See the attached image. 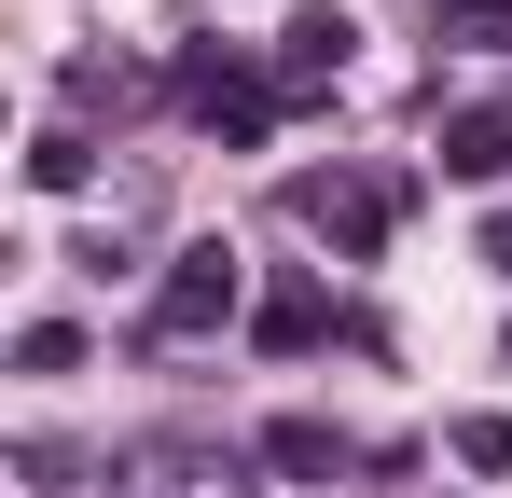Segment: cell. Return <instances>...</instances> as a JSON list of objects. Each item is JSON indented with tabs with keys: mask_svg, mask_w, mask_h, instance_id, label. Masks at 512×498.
<instances>
[{
	"mask_svg": "<svg viewBox=\"0 0 512 498\" xmlns=\"http://www.w3.org/2000/svg\"><path fill=\"white\" fill-rule=\"evenodd\" d=\"M277 208H291L305 236H333V263H374V249H388V222L416 208V180H346V166H305Z\"/></svg>",
	"mask_w": 512,
	"mask_h": 498,
	"instance_id": "obj_1",
	"label": "cell"
},
{
	"mask_svg": "<svg viewBox=\"0 0 512 498\" xmlns=\"http://www.w3.org/2000/svg\"><path fill=\"white\" fill-rule=\"evenodd\" d=\"M180 111H194L208 139H263L291 97H277V70H250L236 42H194V56H180Z\"/></svg>",
	"mask_w": 512,
	"mask_h": 498,
	"instance_id": "obj_2",
	"label": "cell"
},
{
	"mask_svg": "<svg viewBox=\"0 0 512 498\" xmlns=\"http://www.w3.org/2000/svg\"><path fill=\"white\" fill-rule=\"evenodd\" d=\"M236 291H250V263H236L222 236H194L167 277H153V319H139V332H153V346H194V332H222V319H236Z\"/></svg>",
	"mask_w": 512,
	"mask_h": 498,
	"instance_id": "obj_3",
	"label": "cell"
},
{
	"mask_svg": "<svg viewBox=\"0 0 512 498\" xmlns=\"http://www.w3.org/2000/svg\"><path fill=\"white\" fill-rule=\"evenodd\" d=\"M346 56H360V14H346V0H305V14L277 28V97H333Z\"/></svg>",
	"mask_w": 512,
	"mask_h": 498,
	"instance_id": "obj_4",
	"label": "cell"
},
{
	"mask_svg": "<svg viewBox=\"0 0 512 498\" xmlns=\"http://www.w3.org/2000/svg\"><path fill=\"white\" fill-rule=\"evenodd\" d=\"M263 471H291V485H346L360 443H346L333 415H277V429H263Z\"/></svg>",
	"mask_w": 512,
	"mask_h": 498,
	"instance_id": "obj_5",
	"label": "cell"
},
{
	"mask_svg": "<svg viewBox=\"0 0 512 498\" xmlns=\"http://www.w3.org/2000/svg\"><path fill=\"white\" fill-rule=\"evenodd\" d=\"M319 332H333V291H319V277H277V291L250 305V346H263V360H305Z\"/></svg>",
	"mask_w": 512,
	"mask_h": 498,
	"instance_id": "obj_6",
	"label": "cell"
},
{
	"mask_svg": "<svg viewBox=\"0 0 512 498\" xmlns=\"http://www.w3.org/2000/svg\"><path fill=\"white\" fill-rule=\"evenodd\" d=\"M125 498H236V457H194V443H153V457H125Z\"/></svg>",
	"mask_w": 512,
	"mask_h": 498,
	"instance_id": "obj_7",
	"label": "cell"
},
{
	"mask_svg": "<svg viewBox=\"0 0 512 498\" xmlns=\"http://www.w3.org/2000/svg\"><path fill=\"white\" fill-rule=\"evenodd\" d=\"M443 180H512V111H443Z\"/></svg>",
	"mask_w": 512,
	"mask_h": 498,
	"instance_id": "obj_8",
	"label": "cell"
},
{
	"mask_svg": "<svg viewBox=\"0 0 512 498\" xmlns=\"http://www.w3.org/2000/svg\"><path fill=\"white\" fill-rule=\"evenodd\" d=\"M56 97H70V111H139L153 83L125 70V56H70V70H56Z\"/></svg>",
	"mask_w": 512,
	"mask_h": 498,
	"instance_id": "obj_9",
	"label": "cell"
},
{
	"mask_svg": "<svg viewBox=\"0 0 512 498\" xmlns=\"http://www.w3.org/2000/svg\"><path fill=\"white\" fill-rule=\"evenodd\" d=\"M28 180H42V194H84V180H97V139H84V125H42V139H28Z\"/></svg>",
	"mask_w": 512,
	"mask_h": 498,
	"instance_id": "obj_10",
	"label": "cell"
},
{
	"mask_svg": "<svg viewBox=\"0 0 512 498\" xmlns=\"http://www.w3.org/2000/svg\"><path fill=\"white\" fill-rule=\"evenodd\" d=\"M429 28L471 42V56H512V0H429Z\"/></svg>",
	"mask_w": 512,
	"mask_h": 498,
	"instance_id": "obj_11",
	"label": "cell"
},
{
	"mask_svg": "<svg viewBox=\"0 0 512 498\" xmlns=\"http://www.w3.org/2000/svg\"><path fill=\"white\" fill-rule=\"evenodd\" d=\"M14 374H84V332H70V319H28V332H14Z\"/></svg>",
	"mask_w": 512,
	"mask_h": 498,
	"instance_id": "obj_12",
	"label": "cell"
},
{
	"mask_svg": "<svg viewBox=\"0 0 512 498\" xmlns=\"http://www.w3.org/2000/svg\"><path fill=\"white\" fill-rule=\"evenodd\" d=\"M457 457L471 471H512V415H457Z\"/></svg>",
	"mask_w": 512,
	"mask_h": 498,
	"instance_id": "obj_13",
	"label": "cell"
},
{
	"mask_svg": "<svg viewBox=\"0 0 512 498\" xmlns=\"http://www.w3.org/2000/svg\"><path fill=\"white\" fill-rule=\"evenodd\" d=\"M485 263H499V277H512V208H499V222H485Z\"/></svg>",
	"mask_w": 512,
	"mask_h": 498,
	"instance_id": "obj_14",
	"label": "cell"
}]
</instances>
